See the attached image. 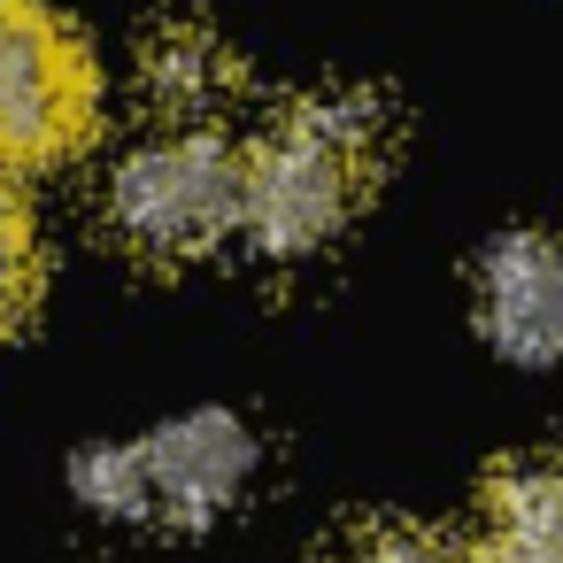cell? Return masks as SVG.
<instances>
[{
	"instance_id": "cell-1",
	"label": "cell",
	"mask_w": 563,
	"mask_h": 563,
	"mask_svg": "<svg viewBox=\"0 0 563 563\" xmlns=\"http://www.w3.org/2000/svg\"><path fill=\"white\" fill-rule=\"evenodd\" d=\"M386 117L371 93H309L247 147V240L263 255H317L371 201Z\"/></svg>"
},
{
	"instance_id": "cell-2",
	"label": "cell",
	"mask_w": 563,
	"mask_h": 563,
	"mask_svg": "<svg viewBox=\"0 0 563 563\" xmlns=\"http://www.w3.org/2000/svg\"><path fill=\"white\" fill-rule=\"evenodd\" d=\"M109 232L140 263H194L247 240V155L194 124L132 147L109 178Z\"/></svg>"
},
{
	"instance_id": "cell-3",
	"label": "cell",
	"mask_w": 563,
	"mask_h": 563,
	"mask_svg": "<svg viewBox=\"0 0 563 563\" xmlns=\"http://www.w3.org/2000/svg\"><path fill=\"white\" fill-rule=\"evenodd\" d=\"M101 124V70L47 0H0V170H55Z\"/></svg>"
},
{
	"instance_id": "cell-4",
	"label": "cell",
	"mask_w": 563,
	"mask_h": 563,
	"mask_svg": "<svg viewBox=\"0 0 563 563\" xmlns=\"http://www.w3.org/2000/svg\"><path fill=\"white\" fill-rule=\"evenodd\" d=\"M478 332L532 371H563V224H517L471 263Z\"/></svg>"
},
{
	"instance_id": "cell-5",
	"label": "cell",
	"mask_w": 563,
	"mask_h": 563,
	"mask_svg": "<svg viewBox=\"0 0 563 563\" xmlns=\"http://www.w3.org/2000/svg\"><path fill=\"white\" fill-rule=\"evenodd\" d=\"M140 463H147V517L201 532L255 486V432L224 409H201L140 440Z\"/></svg>"
},
{
	"instance_id": "cell-6",
	"label": "cell",
	"mask_w": 563,
	"mask_h": 563,
	"mask_svg": "<svg viewBox=\"0 0 563 563\" xmlns=\"http://www.w3.org/2000/svg\"><path fill=\"white\" fill-rule=\"evenodd\" d=\"M471 563H563V455H509L486 471Z\"/></svg>"
},
{
	"instance_id": "cell-7",
	"label": "cell",
	"mask_w": 563,
	"mask_h": 563,
	"mask_svg": "<svg viewBox=\"0 0 563 563\" xmlns=\"http://www.w3.org/2000/svg\"><path fill=\"white\" fill-rule=\"evenodd\" d=\"M140 70H147V93H155V109H163V117H209V109L232 93V78H240L232 47H224V40H209L201 24L155 32Z\"/></svg>"
},
{
	"instance_id": "cell-8",
	"label": "cell",
	"mask_w": 563,
	"mask_h": 563,
	"mask_svg": "<svg viewBox=\"0 0 563 563\" xmlns=\"http://www.w3.org/2000/svg\"><path fill=\"white\" fill-rule=\"evenodd\" d=\"M40 301V224L16 194V170H0V340Z\"/></svg>"
},
{
	"instance_id": "cell-9",
	"label": "cell",
	"mask_w": 563,
	"mask_h": 563,
	"mask_svg": "<svg viewBox=\"0 0 563 563\" xmlns=\"http://www.w3.org/2000/svg\"><path fill=\"white\" fill-rule=\"evenodd\" d=\"M324 563H471L463 548H448L440 532H424V525H401V517H371V525H355Z\"/></svg>"
}]
</instances>
